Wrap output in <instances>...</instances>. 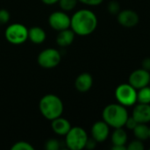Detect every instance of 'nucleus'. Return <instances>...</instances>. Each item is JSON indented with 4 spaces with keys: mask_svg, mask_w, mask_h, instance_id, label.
Wrapping results in <instances>:
<instances>
[{
    "mask_svg": "<svg viewBox=\"0 0 150 150\" xmlns=\"http://www.w3.org/2000/svg\"><path fill=\"white\" fill-rule=\"evenodd\" d=\"M98 26V18L96 14L87 9L76 11L70 18V28L80 36L91 34Z\"/></svg>",
    "mask_w": 150,
    "mask_h": 150,
    "instance_id": "obj_1",
    "label": "nucleus"
},
{
    "mask_svg": "<svg viewBox=\"0 0 150 150\" xmlns=\"http://www.w3.org/2000/svg\"><path fill=\"white\" fill-rule=\"evenodd\" d=\"M102 117L103 120L107 123L110 127L120 128L125 127L129 114L126 106L118 103L106 105L103 110Z\"/></svg>",
    "mask_w": 150,
    "mask_h": 150,
    "instance_id": "obj_2",
    "label": "nucleus"
},
{
    "mask_svg": "<svg viewBox=\"0 0 150 150\" xmlns=\"http://www.w3.org/2000/svg\"><path fill=\"white\" fill-rule=\"evenodd\" d=\"M39 109L43 117L48 120H53L62 116L64 106L59 97L54 94H47L40 99Z\"/></svg>",
    "mask_w": 150,
    "mask_h": 150,
    "instance_id": "obj_3",
    "label": "nucleus"
},
{
    "mask_svg": "<svg viewBox=\"0 0 150 150\" xmlns=\"http://www.w3.org/2000/svg\"><path fill=\"white\" fill-rule=\"evenodd\" d=\"M88 139L87 133L83 127H74L65 135V143L70 150H82L85 149Z\"/></svg>",
    "mask_w": 150,
    "mask_h": 150,
    "instance_id": "obj_4",
    "label": "nucleus"
},
{
    "mask_svg": "<svg viewBox=\"0 0 150 150\" xmlns=\"http://www.w3.org/2000/svg\"><path fill=\"white\" fill-rule=\"evenodd\" d=\"M115 98L126 107L133 106L137 103V90L129 83L120 84L115 90Z\"/></svg>",
    "mask_w": 150,
    "mask_h": 150,
    "instance_id": "obj_5",
    "label": "nucleus"
},
{
    "mask_svg": "<svg viewBox=\"0 0 150 150\" xmlns=\"http://www.w3.org/2000/svg\"><path fill=\"white\" fill-rule=\"evenodd\" d=\"M5 39L13 45H20L28 39V29L20 23L10 25L4 32Z\"/></svg>",
    "mask_w": 150,
    "mask_h": 150,
    "instance_id": "obj_6",
    "label": "nucleus"
},
{
    "mask_svg": "<svg viewBox=\"0 0 150 150\" xmlns=\"http://www.w3.org/2000/svg\"><path fill=\"white\" fill-rule=\"evenodd\" d=\"M62 56L58 50L54 48H47L38 55V63L44 69H53L59 65Z\"/></svg>",
    "mask_w": 150,
    "mask_h": 150,
    "instance_id": "obj_7",
    "label": "nucleus"
},
{
    "mask_svg": "<svg viewBox=\"0 0 150 150\" xmlns=\"http://www.w3.org/2000/svg\"><path fill=\"white\" fill-rule=\"evenodd\" d=\"M49 25L55 31H62L70 27V17L63 11H54L48 18Z\"/></svg>",
    "mask_w": 150,
    "mask_h": 150,
    "instance_id": "obj_8",
    "label": "nucleus"
},
{
    "mask_svg": "<svg viewBox=\"0 0 150 150\" xmlns=\"http://www.w3.org/2000/svg\"><path fill=\"white\" fill-rule=\"evenodd\" d=\"M149 82L150 72L145 70L142 68L134 70L130 74L128 78V83L136 90L149 85Z\"/></svg>",
    "mask_w": 150,
    "mask_h": 150,
    "instance_id": "obj_9",
    "label": "nucleus"
},
{
    "mask_svg": "<svg viewBox=\"0 0 150 150\" xmlns=\"http://www.w3.org/2000/svg\"><path fill=\"white\" fill-rule=\"evenodd\" d=\"M117 19L120 25L124 27H134L139 24L140 17L136 11L130 9L120 11L117 14Z\"/></svg>",
    "mask_w": 150,
    "mask_h": 150,
    "instance_id": "obj_10",
    "label": "nucleus"
},
{
    "mask_svg": "<svg viewBox=\"0 0 150 150\" xmlns=\"http://www.w3.org/2000/svg\"><path fill=\"white\" fill-rule=\"evenodd\" d=\"M110 134V127L104 120L97 121L91 127V136L97 142H103L107 140Z\"/></svg>",
    "mask_w": 150,
    "mask_h": 150,
    "instance_id": "obj_11",
    "label": "nucleus"
},
{
    "mask_svg": "<svg viewBox=\"0 0 150 150\" xmlns=\"http://www.w3.org/2000/svg\"><path fill=\"white\" fill-rule=\"evenodd\" d=\"M132 116L138 123L150 122V104L138 103L133 110Z\"/></svg>",
    "mask_w": 150,
    "mask_h": 150,
    "instance_id": "obj_12",
    "label": "nucleus"
},
{
    "mask_svg": "<svg viewBox=\"0 0 150 150\" xmlns=\"http://www.w3.org/2000/svg\"><path fill=\"white\" fill-rule=\"evenodd\" d=\"M92 85L93 78L91 75L87 72L80 74L75 81V87L80 92H86L90 91Z\"/></svg>",
    "mask_w": 150,
    "mask_h": 150,
    "instance_id": "obj_13",
    "label": "nucleus"
},
{
    "mask_svg": "<svg viewBox=\"0 0 150 150\" xmlns=\"http://www.w3.org/2000/svg\"><path fill=\"white\" fill-rule=\"evenodd\" d=\"M51 127L53 131L58 135H66L68 132L70 130V128L72 127L70 122L68 120L62 117H58L53 120Z\"/></svg>",
    "mask_w": 150,
    "mask_h": 150,
    "instance_id": "obj_14",
    "label": "nucleus"
},
{
    "mask_svg": "<svg viewBox=\"0 0 150 150\" xmlns=\"http://www.w3.org/2000/svg\"><path fill=\"white\" fill-rule=\"evenodd\" d=\"M75 35L76 33H74V31L69 28L59 31L56 37V43L62 47H69L73 43L75 40Z\"/></svg>",
    "mask_w": 150,
    "mask_h": 150,
    "instance_id": "obj_15",
    "label": "nucleus"
},
{
    "mask_svg": "<svg viewBox=\"0 0 150 150\" xmlns=\"http://www.w3.org/2000/svg\"><path fill=\"white\" fill-rule=\"evenodd\" d=\"M47 34L41 27L33 26L28 30V39L34 44H41L45 41Z\"/></svg>",
    "mask_w": 150,
    "mask_h": 150,
    "instance_id": "obj_16",
    "label": "nucleus"
},
{
    "mask_svg": "<svg viewBox=\"0 0 150 150\" xmlns=\"http://www.w3.org/2000/svg\"><path fill=\"white\" fill-rule=\"evenodd\" d=\"M112 145L127 146V134L123 127L114 128V131L111 137Z\"/></svg>",
    "mask_w": 150,
    "mask_h": 150,
    "instance_id": "obj_17",
    "label": "nucleus"
},
{
    "mask_svg": "<svg viewBox=\"0 0 150 150\" xmlns=\"http://www.w3.org/2000/svg\"><path fill=\"white\" fill-rule=\"evenodd\" d=\"M134 135L140 141H146L149 139V127L144 123H138L133 130Z\"/></svg>",
    "mask_w": 150,
    "mask_h": 150,
    "instance_id": "obj_18",
    "label": "nucleus"
},
{
    "mask_svg": "<svg viewBox=\"0 0 150 150\" xmlns=\"http://www.w3.org/2000/svg\"><path fill=\"white\" fill-rule=\"evenodd\" d=\"M137 102L141 104H150V86H145L137 91Z\"/></svg>",
    "mask_w": 150,
    "mask_h": 150,
    "instance_id": "obj_19",
    "label": "nucleus"
},
{
    "mask_svg": "<svg viewBox=\"0 0 150 150\" xmlns=\"http://www.w3.org/2000/svg\"><path fill=\"white\" fill-rule=\"evenodd\" d=\"M78 0H59V4L63 11H70L74 10Z\"/></svg>",
    "mask_w": 150,
    "mask_h": 150,
    "instance_id": "obj_20",
    "label": "nucleus"
},
{
    "mask_svg": "<svg viewBox=\"0 0 150 150\" xmlns=\"http://www.w3.org/2000/svg\"><path fill=\"white\" fill-rule=\"evenodd\" d=\"M144 149H145V146L143 144V142L140 141L138 139L127 144V150H143Z\"/></svg>",
    "mask_w": 150,
    "mask_h": 150,
    "instance_id": "obj_21",
    "label": "nucleus"
},
{
    "mask_svg": "<svg viewBox=\"0 0 150 150\" xmlns=\"http://www.w3.org/2000/svg\"><path fill=\"white\" fill-rule=\"evenodd\" d=\"M34 148L26 142H16L12 147L11 150H33Z\"/></svg>",
    "mask_w": 150,
    "mask_h": 150,
    "instance_id": "obj_22",
    "label": "nucleus"
},
{
    "mask_svg": "<svg viewBox=\"0 0 150 150\" xmlns=\"http://www.w3.org/2000/svg\"><path fill=\"white\" fill-rule=\"evenodd\" d=\"M107 10H108V11H109L111 14H112V15H117V14L121 11V10H120V4H119V2L112 0V1H111V2L108 4V5H107Z\"/></svg>",
    "mask_w": 150,
    "mask_h": 150,
    "instance_id": "obj_23",
    "label": "nucleus"
},
{
    "mask_svg": "<svg viewBox=\"0 0 150 150\" xmlns=\"http://www.w3.org/2000/svg\"><path fill=\"white\" fill-rule=\"evenodd\" d=\"M45 149L47 150H59V149H60V143L55 139H50V140H48L46 142Z\"/></svg>",
    "mask_w": 150,
    "mask_h": 150,
    "instance_id": "obj_24",
    "label": "nucleus"
},
{
    "mask_svg": "<svg viewBox=\"0 0 150 150\" xmlns=\"http://www.w3.org/2000/svg\"><path fill=\"white\" fill-rule=\"evenodd\" d=\"M10 12L6 9H0V25H4L10 20Z\"/></svg>",
    "mask_w": 150,
    "mask_h": 150,
    "instance_id": "obj_25",
    "label": "nucleus"
},
{
    "mask_svg": "<svg viewBox=\"0 0 150 150\" xmlns=\"http://www.w3.org/2000/svg\"><path fill=\"white\" fill-rule=\"evenodd\" d=\"M137 124H138V122L134 120V118L133 116H129L126 121L125 127L129 130H134V128L137 126Z\"/></svg>",
    "mask_w": 150,
    "mask_h": 150,
    "instance_id": "obj_26",
    "label": "nucleus"
},
{
    "mask_svg": "<svg viewBox=\"0 0 150 150\" xmlns=\"http://www.w3.org/2000/svg\"><path fill=\"white\" fill-rule=\"evenodd\" d=\"M79 2L86 4V5H90V6H97L103 3L104 0H78Z\"/></svg>",
    "mask_w": 150,
    "mask_h": 150,
    "instance_id": "obj_27",
    "label": "nucleus"
},
{
    "mask_svg": "<svg viewBox=\"0 0 150 150\" xmlns=\"http://www.w3.org/2000/svg\"><path fill=\"white\" fill-rule=\"evenodd\" d=\"M142 68L150 72V57H146L142 62Z\"/></svg>",
    "mask_w": 150,
    "mask_h": 150,
    "instance_id": "obj_28",
    "label": "nucleus"
},
{
    "mask_svg": "<svg viewBox=\"0 0 150 150\" xmlns=\"http://www.w3.org/2000/svg\"><path fill=\"white\" fill-rule=\"evenodd\" d=\"M96 144H97V142H96L93 138H91V139H88L85 148H86V149H95V148H96Z\"/></svg>",
    "mask_w": 150,
    "mask_h": 150,
    "instance_id": "obj_29",
    "label": "nucleus"
},
{
    "mask_svg": "<svg viewBox=\"0 0 150 150\" xmlns=\"http://www.w3.org/2000/svg\"><path fill=\"white\" fill-rule=\"evenodd\" d=\"M45 4H47V5H53L56 3L59 2V0H41Z\"/></svg>",
    "mask_w": 150,
    "mask_h": 150,
    "instance_id": "obj_30",
    "label": "nucleus"
},
{
    "mask_svg": "<svg viewBox=\"0 0 150 150\" xmlns=\"http://www.w3.org/2000/svg\"><path fill=\"white\" fill-rule=\"evenodd\" d=\"M112 150H127V146H120V145H112Z\"/></svg>",
    "mask_w": 150,
    "mask_h": 150,
    "instance_id": "obj_31",
    "label": "nucleus"
},
{
    "mask_svg": "<svg viewBox=\"0 0 150 150\" xmlns=\"http://www.w3.org/2000/svg\"><path fill=\"white\" fill-rule=\"evenodd\" d=\"M149 139H150V127H149Z\"/></svg>",
    "mask_w": 150,
    "mask_h": 150,
    "instance_id": "obj_32",
    "label": "nucleus"
},
{
    "mask_svg": "<svg viewBox=\"0 0 150 150\" xmlns=\"http://www.w3.org/2000/svg\"><path fill=\"white\" fill-rule=\"evenodd\" d=\"M149 86H150V82H149Z\"/></svg>",
    "mask_w": 150,
    "mask_h": 150,
    "instance_id": "obj_33",
    "label": "nucleus"
},
{
    "mask_svg": "<svg viewBox=\"0 0 150 150\" xmlns=\"http://www.w3.org/2000/svg\"><path fill=\"white\" fill-rule=\"evenodd\" d=\"M149 149H150V148H149Z\"/></svg>",
    "mask_w": 150,
    "mask_h": 150,
    "instance_id": "obj_34",
    "label": "nucleus"
}]
</instances>
